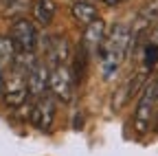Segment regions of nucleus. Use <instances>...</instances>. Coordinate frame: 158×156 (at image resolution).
<instances>
[{
	"mask_svg": "<svg viewBox=\"0 0 158 156\" xmlns=\"http://www.w3.org/2000/svg\"><path fill=\"white\" fill-rule=\"evenodd\" d=\"M132 44V29L127 24H114L110 33H106V40L99 48V57H101V77L110 82L112 77L121 68L127 48Z\"/></svg>",
	"mask_w": 158,
	"mask_h": 156,
	"instance_id": "nucleus-1",
	"label": "nucleus"
},
{
	"mask_svg": "<svg viewBox=\"0 0 158 156\" xmlns=\"http://www.w3.org/2000/svg\"><path fill=\"white\" fill-rule=\"evenodd\" d=\"M29 97V84H27V73L22 68H18L15 64L9 66V70L5 73V88H2V99L7 101V106L18 108L27 101Z\"/></svg>",
	"mask_w": 158,
	"mask_h": 156,
	"instance_id": "nucleus-2",
	"label": "nucleus"
},
{
	"mask_svg": "<svg viewBox=\"0 0 158 156\" xmlns=\"http://www.w3.org/2000/svg\"><path fill=\"white\" fill-rule=\"evenodd\" d=\"M73 88H75V75L68 64H57L48 68V90L57 101L68 103L73 99Z\"/></svg>",
	"mask_w": 158,
	"mask_h": 156,
	"instance_id": "nucleus-3",
	"label": "nucleus"
},
{
	"mask_svg": "<svg viewBox=\"0 0 158 156\" xmlns=\"http://www.w3.org/2000/svg\"><path fill=\"white\" fill-rule=\"evenodd\" d=\"M154 108H156V82H149L143 90V95L138 97L136 112H134V128L138 134H145L154 121Z\"/></svg>",
	"mask_w": 158,
	"mask_h": 156,
	"instance_id": "nucleus-4",
	"label": "nucleus"
},
{
	"mask_svg": "<svg viewBox=\"0 0 158 156\" xmlns=\"http://www.w3.org/2000/svg\"><path fill=\"white\" fill-rule=\"evenodd\" d=\"M11 42L15 46V53H33L37 46V31L35 24L27 18H20V20H13L11 24Z\"/></svg>",
	"mask_w": 158,
	"mask_h": 156,
	"instance_id": "nucleus-5",
	"label": "nucleus"
},
{
	"mask_svg": "<svg viewBox=\"0 0 158 156\" xmlns=\"http://www.w3.org/2000/svg\"><path fill=\"white\" fill-rule=\"evenodd\" d=\"M55 112H57V106H55V97L44 92L35 97L33 101V108H31V123L42 130V132H48L53 128V121H55Z\"/></svg>",
	"mask_w": 158,
	"mask_h": 156,
	"instance_id": "nucleus-6",
	"label": "nucleus"
},
{
	"mask_svg": "<svg viewBox=\"0 0 158 156\" xmlns=\"http://www.w3.org/2000/svg\"><path fill=\"white\" fill-rule=\"evenodd\" d=\"M70 62V42L64 35H51L46 40V64L57 66V64H68Z\"/></svg>",
	"mask_w": 158,
	"mask_h": 156,
	"instance_id": "nucleus-7",
	"label": "nucleus"
},
{
	"mask_svg": "<svg viewBox=\"0 0 158 156\" xmlns=\"http://www.w3.org/2000/svg\"><path fill=\"white\" fill-rule=\"evenodd\" d=\"M27 84H29V95L33 97L44 95L48 90V64L42 60H35L27 70Z\"/></svg>",
	"mask_w": 158,
	"mask_h": 156,
	"instance_id": "nucleus-8",
	"label": "nucleus"
},
{
	"mask_svg": "<svg viewBox=\"0 0 158 156\" xmlns=\"http://www.w3.org/2000/svg\"><path fill=\"white\" fill-rule=\"evenodd\" d=\"M106 22L103 20H92L90 24H86L84 29V35H81V48L86 53H99V48H101L103 40H106Z\"/></svg>",
	"mask_w": 158,
	"mask_h": 156,
	"instance_id": "nucleus-9",
	"label": "nucleus"
},
{
	"mask_svg": "<svg viewBox=\"0 0 158 156\" xmlns=\"http://www.w3.org/2000/svg\"><path fill=\"white\" fill-rule=\"evenodd\" d=\"M156 20H158V0H149V2L141 9V13H138L136 22L132 27V42H136L141 33L149 31L156 24Z\"/></svg>",
	"mask_w": 158,
	"mask_h": 156,
	"instance_id": "nucleus-10",
	"label": "nucleus"
},
{
	"mask_svg": "<svg viewBox=\"0 0 158 156\" xmlns=\"http://www.w3.org/2000/svg\"><path fill=\"white\" fill-rule=\"evenodd\" d=\"M31 13H33V18H35L37 24L48 27L53 22L55 13H57V2H55V0H33Z\"/></svg>",
	"mask_w": 158,
	"mask_h": 156,
	"instance_id": "nucleus-11",
	"label": "nucleus"
},
{
	"mask_svg": "<svg viewBox=\"0 0 158 156\" xmlns=\"http://www.w3.org/2000/svg\"><path fill=\"white\" fill-rule=\"evenodd\" d=\"M143 73H138V75H134V77H130V79L118 88L116 92H114V110H121L130 99H132V95L136 92V88L141 86V82H143Z\"/></svg>",
	"mask_w": 158,
	"mask_h": 156,
	"instance_id": "nucleus-12",
	"label": "nucleus"
},
{
	"mask_svg": "<svg viewBox=\"0 0 158 156\" xmlns=\"http://www.w3.org/2000/svg\"><path fill=\"white\" fill-rule=\"evenodd\" d=\"M70 13H73V18L79 22V24H90L92 20H97L99 18V13H97V7L92 5V2H88V0H79V2H73V7H70Z\"/></svg>",
	"mask_w": 158,
	"mask_h": 156,
	"instance_id": "nucleus-13",
	"label": "nucleus"
},
{
	"mask_svg": "<svg viewBox=\"0 0 158 156\" xmlns=\"http://www.w3.org/2000/svg\"><path fill=\"white\" fill-rule=\"evenodd\" d=\"M0 7H2V13L11 20H20L24 18L31 7H33V0H0Z\"/></svg>",
	"mask_w": 158,
	"mask_h": 156,
	"instance_id": "nucleus-14",
	"label": "nucleus"
},
{
	"mask_svg": "<svg viewBox=\"0 0 158 156\" xmlns=\"http://www.w3.org/2000/svg\"><path fill=\"white\" fill-rule=\"evenodd\" d=\"M13 57H15V46L11 42V37H2V35H0V66L7 70L13 64Z\"/></svg>",
	"mask_w": 158,
	"mask_h": 156,
	"instance_id": "nucleus-15",
	"label": "nucleus"
},
{
	"mask_svg": "<svg viewBox=\"0 0 158 156\" xmlns=\"http://www.w3.org/2000/svg\"><path fill=\"white\" fill-rule=\"evenodd\" d=\"M99 2H103V5H123V2H127V0H99Z\"/></svg>",
	"mask_w": 158,
	"mask_h": 156,
	"instance_id": "nucleus-16",
	"label": "nucleus"
},
{
	"mask_svg": "<svg viewBox=\"0 0 158 156\" xmlns=\"http://www.w3.org/2000/svg\"><path fill=\"white\" fill-rule=\"evenodd\" d=\"M2 88H5V68L0 66V97H2Z\"/></svg>",
	"mask_w": 158,
	"mask_h": 156,
	"instance_id": "nucleus-17",
	"label": "nucleus"
},
{
	"mask_svg": "<svg viewBox=\"0 0 158 156\" xmlns=\"http://www.w3.org/2000/svg\"><path fill=\"white\" fill-rule=\"evenodd\" d=\"M149 42H152V44H158V27L154 29V33H152V37H149Z\"/></svg>",
	"mask_w": 158,
	"mask_h": 156,
	"instance_id": "nucleus-18",
	"label": "nucleus"
},
{
	"mask_svg": "<svg viewBox=\"0 0 158 156\" xmlns=\"http://www.w3.org/2000/svg\"><path fill=\"white\" fill-rule=\"evenodd\" d=\"M156 106H158V82H156Z\"/></svg>",
	"mask_w": 158,
	"mask_h": 156,
	"instance_id": "nucleus-19",
	"label": "nucleus"
},
{
	"mask_svg": "<svg viewBox=\"0 0 158 156\" xmlns=\"http://www.w3.org/2000/svg\"><path fill=\"white\" fill-rule=\"evenodd\" d=\"M156 130H158V116H156Z\"/></svg>",
	"mask_w": 158,
	"mask_h": 156,
	"instance_id": "nucleus-20",
	"label": "nucleus"
}]
</instances>
